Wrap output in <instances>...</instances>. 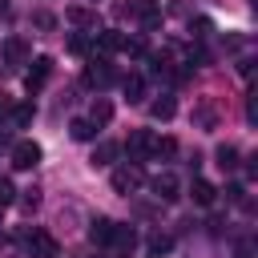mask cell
<instances>
[{"instance_id": "5", "label": "cell", "mask_w": 258, "mask_h": 258, "mask_svg": "<svg viewBox=\"0 0 258 258\" xmlns=\"http://www.w3.org/2000/svg\"><path fill=\"white\" fill-rule=\"evenodd\" d=\"M149 185H153V198H157V202H177V198H181V181H177L169 169H165V173H157Z\"/></svg>"}, {"instance_id": "19", "label": "cell", "mask_w": 258, "mask_h": 258, "mask_svg": "<svg viewBox=\"0 0 258 258\" xmlns=\"http://www.w3.org/2000/svg\"><path fill=\"white\" fill-rule=\"evenodd\" d=\"M113 161H117V141H97L93 165H113Z\"/></svg>"}, {"instance_id": "7", "label": "cell", "mask_w": 258, "mask_h": 258, "mask_svg": "<svg viewBox=\"0 0 258 258\" xmlns=\"http://www.w3.org/2000/svg\"><path fill=\"white\" fill-rule=\"evenodd\" d=\"M32 56H28V44H24V36H8L4 40V64H12V69H20V64H28Z\"/></svg>"}, {"instance_id": "3", "label": "cell", "mask_w": 258, "mask_h": 258, "mask_svg": "<svg viewBox=\"0 0 258 258\" xmlns=\"http://www.w3.org/2000/svg\"><path fill=\"white\" fill-rule=\"evenodd\" d=\"M40 157H44V149H40L36 141H16V145H12V165H16V169H36Z\"/></svg>"}, {"instance_id": "11", "label": "cell", "mask_w": 258, "mask_h": 258, "mask_svg": "<svg viewBox=\"0 0 258 258\" xmlns=\"http://www.w3.org/2000/svg\"><path fill=\"white\" fill-rule=\"evenodd\" d=\"M121 40H125V36H121L117 28H105V32L97 36V52H101V56H113V52H121Z\"/></svg>"}, {"instance_id": "13", "label": "cell", "mask_w": 258, "mask_h": 258, "mask_svg": "<svg viewBox=\"0 0 258 258\" xmlns=\"http://www.w3.org/2000/svg\"><path fill=\"white\" fill-rule=\"evenodd\" d=\"M173 113H177V101H173L169 93H161V97L149 105V117H153V121H169Z\"/></svg>"}, {"instance_id": "20", "label": "cell", "mask_w": 258, "mask_h": 258, "mask_svg": "<svg viewBox=\"0 0 258 258\" xmlns=\"http://www.w3.org/2000/svg\"><path fill=\"white\" fill-rule=\"evenodd\" d=\"M214 157H218V169H222V173H234V169H238V149H234V145H218Z\"/></svg>"}, {"instance_id": "24", "label": "cell", "mask_w": 258, "mask_h": 258, "mask_svg": "<svg viewBox=\"0 0 258 258\" xmlns=\"http://www.w3.org/2000/svg\"><path fill=\"white\" fill-rule=\"evenodd\" d=\"M169 246H173V238H169V234H161V230H157V234H153V238H149V250H153V254H157V258H161V254H165V250H169Z\"/></svg>"}, {"instance_id": "6", "label": "cell", "mask_w": 258, "mask_h": 258, "mask_svg": "<svg viewBox=\"0 0 258 258\" xmlns=\"http://www.w3.org/2000/svg\"><path fill=\"white\" fill-rule=\"evenodd\" d=\"M28 64H32V69L24 73V89H28V93H36V89L52 77V60H48V56H36V60H28Z\"/></svg>"}, {"instance_id": "4", "label": "cell", "mask_w": 258, "mask_h": 258, "mask_svg": "<svg viewBox=\"0 0 258 258\" xmlns=\"http://www.w3.org/2000/svg\"><path fill=\"white\" fill-rule=\"evenodd\" d=\"M149 149H153V133H149V129H133V133H129V141H125L129 161H137V165H141V161L149 157Z\"/></svg>"}, {"instance_id": "26", "label": "cell", "mask_w": 258, "mask_h": 258, "mask_svg": "<svg viewBox=\"0 0 258 258\" xmlns=\"http://www.w3.org/2000/svg\"><path fill=\"white\" fill-rule=\"evenodd\" d=\"M12 202H16V185H12L8 177H0V210H4V206H12Z\"/></svg>"}, {"instance_id": "14", "label": "cell", "mask_w": 258, "mask_h": 258, "mask_svg": "<svg viewBox=\"0 0 258 258\" xmlns=\"http://www.w3.org/2000/svg\"><path fill=\"white\" fill-rule=\"evenodd\" d=\"M189 198L198 202V206H214V198H218V189L206 181V177H194V185H189Z\"/></svg>"}, {"instance_id": "29", "label": "cell", "mask_w": 258, "mask_h": 258, "mask_svg": "<svg viewBox=\"0 0 258 258\" xmlns=\"http://www.w3.org/2000/svg\"><path fill=\"white\" fill-rule=\"evenodd\" d=\"M69 48H73V52H89V40H85V36H73Z\"/></svg>"}, {"instance_id": "9", "label": "cell", "mask_w": 258, "mask_h": 258, "mask_svg": "<svg viewBox=\"0 0 258 258\" xmlns=\"http://www.w3.org/2000/svg\"><path fill=\"white\" fill-rule=\"evenodd\" d=\"M113 226H117V222H109V218H93V222H89V242H93V246H109Z\"/></svg>"}, {"instance_id": "12", "label": "cell", "mask_w": 258, "mask_h": 258, "mask_svg": "<svg viewBox=\"0 0 258 258\" xmlns=\"http://www.w3.org/2000/svg\"><path fill=\"white\" fill-rule=\"evenodd\" d=\"M121 89H125V97H129V105H137V101H145V77H141V73H129V77L121 81Z\"/></svg>"}, {"instance_id": "1", "label": "cell", "mask_w": 258, "mask_h": 258, "mask_svg": "<svg viewBox=\"0 0 258 258\" xmlns=\"http://www.w3.org/2000/svg\"><path fill=\"white\" fill-rule=\"evenodd\" d=\"M109 185H113V194H133V189H141L145 185V169L137 165V161H129V165H121V169H113V177H109Z\"/></svg>"}, {"instance_id": "16", "label": "cell", "mask_w": 258, "mask_h": 258, "mask_svg": "<svg viewBox=\"0 0 258 258\" xmlns=\"http://www.w3.org/2000/svg\"><path fill=\"white\" fill-rule=\"evenodd\" d=\"M64 16H69V24H77V28H97V12H93V8H81V4H77V8H69Z\"/></svg>"}, {"instance_id": "28", "label": "cell", "mask_w": 258, "mask_h": 258, "mask_svg": "<svg viewBox=\"0 0 258 258\" xmlns=\"http://www.w3.org/2000/svg\"><path fill=\"white\" fill-rule=\"evenodd\" d=\"M32 24H36V28H40V32H48V28H52V24H56V20H52V16H48V12H32Z\"/></svg>"}, {"instance_id": "8", "label": "cell", "mask_w": 258, "mask_h": 258, "mask_svg": "<svg viewBox=\"0 0 258 258\" xmlns=\"http://www.w3.org/2000/svg\"><path fill=\"white\" fill-rule=\"evenodd\" d=\"M85 85H93V89H105V85H113V69H109V60L101 56H93V64L85 69Z\"/></svg>"}, {"instance_id": "22", "label": "cell", "mask_w": 258, "mask_h": 258, "mask_svg": "<svg viewBox=\"0 0 258 258\" xmlns=\"http://www.w3.org/2000/svg\"><path fill=\"white\" fill-rule=\"evenodd\" d=\"M153 157H173L177 153V141L173 137H153V149H149Z\"/></svg>"}, {"instance_id": "15", "label": "cell", "mask_w": 258, "mask_h": 258, "mask_svg": "<svg viewBox=\"0 0 258 258\" xmlns=\"http://www.w3.org/2000/svg\"><path fill=\"white\" fill-rule=\"evenodd\" d=\"M32 113H36V105H32V101H20V105H12V109H8V121H12V129H24V125L32 121Z\"/></svg>"}, {"instance_id": "27", "label": "cell", "mask_w": 258, "mask_h": 258, "mask_svg": "<svg viewBox=\"0 0 258 258\" xmlns=\"http://www.w3.org/2000/svg\"><path fill=\"white\" fill-rule=\"evenodd\" d=\"M141 24H145V28H157V24H161V12H157V8H141Z\"/></svg>"}, {"instance_id": "30", "label": "cell", "mask_w": 258, "mask_h": 258, "mask_svg": "<svg viewBox=\"0 0 258 258\" xmlns=\"http://www.w3.org/2000/svg\"><path fill=\"white\" fill-rule=\"evenodd\" d=\"M8 109H12V97H8V93H0V117H8Z\"/></svg>"}, {"instance_id": "21", "label": "cell", "mask_w": 258, "mask_h": 258, "mask_svg": "<svg viewBox=\"0 0 258 258\" xmlns=\"http://www.w3.org/2000/svg\"><path fill=\"white\" fill-rule=\"evenodd\" d=\"M194 121H198L202 129H214V125H218V109H214L210 101H202V105L194 109Z\"/></svg>"}, {"instance_id": "23", "label": "cell", "mask_w": 258, "mask_h": 258, "mask_svg": "<svg viewBox=\"0 0 258 258\" xmlns=\"http://www.w3.org/2000/svg\"><path fill=\"white\" fill-rule=\"evenodd\" d=\"M121 52H129V56H145L149 48H145L141 36H125V40H121Z\"/></svg>"}, {"instance_id": "17", "label": "cell", "mask_w": 258, "mask_h": 258, "mask_svg": "<svg viewBox=\"0 0 258 258\" xmlns=\"http://www.w3.org/2000/svg\"><path fill=\"white\" fill-rule=\"evenodd\" d=\"M69 133H73V141H93V137H97V125H93L89 117H73Z\"/></svg>"}, {"instance_id": "18", "label": "cell", "mask_w": 258, "mask_h": 258, "mask_svg": "<svg viewBox=\"0 0 258 258\" xmlns=\"http://www.w3.org/2000/svg\"><path fill=\"white\" fill-rule=\"evenodd\" d=\"M89 121H93V125H109V121H113V105H109L105 97H97L93 109H89Z\"/></svg>"}, {"instance_id": "2", "label": "cell", "mask_w": 258, "mask_h": 258, "mask_svg": "<svg viewBox=\"0 0 258 258\" xmlns=\"http://www.w3.org/2000/svg\"><path fill=\"white\" fill-rule=\"evenodd\" d=\"M24 246H28L32 258H56V238L48 230H28L24 234Z\"/></svg>"}, {"instance_id": "10", "label": "cell", "mask_w": 258, "mask_h": 258, "mask_svg": "<svg viewBox=\"0 0 258 258\" xmlns=\"http://www.w3.org/2000/svg\"><path fill=\"white\" fill-rule=\"evenodd\" d=\"M109 242H113L121 254H133V250H137V230H133V226H113V238H109Z\"/></svg>"}, {"instance_id": "25", "label": "cell", "mask_w": 258, "mask_h": 258, "mask_svg": "<svg viewBox=\"0 0 258 258\" xmlns=\"http://www.w3.org/2000/svg\"><path fill=\"white\" fill-rule=\"evenodd\" d=\"M16 202H20V206H24V210H28V214H32V210H36V206H40V189H36V185H32V189H24V194H20V198H16Z\"/></svg>"}]
</instances>
